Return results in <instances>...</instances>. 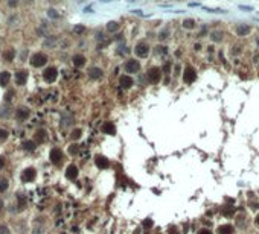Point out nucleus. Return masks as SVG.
<instances>
[{
	"label": "nucleus",
	"mask_w": 259,
	"mask_h": 234,
	"mask_svg": "<svg viewBox=\"0 0 259 234\" xmlns=\"http://www.w3.org/2000/svg\"><path fill=\"white\" fill-rule=\"evenodd\" d=\"M222 38H224V34H222L221 31H213V32L210 34V40H212L213 43H221Z\"/></svg>",
	"instance_id": "4be33fe9"
},
{
	"label": "nucleus",
	"mask_w": 259,
	"mask_h": 234,
	"mask_svg": "<svg viewBox=\"0 0 259 234\" xmlns=\"http://www.w3.org/2000/svg\"><path fill=\"white\" fill-rule=\"evenodd\" d=\"M49 158H50V163H54V164H59V163L63 161V158H64L63 151H61L59 147H52V149H50V152H49Z\"/></svg>",
	"instance_id": "6e6552de"
},
{
	"label": "nucleus",
	"mask_w": 259,
	"mask_h": 234,
	"mask_svg": "<svg viewBox=\"0 0 259 234\" xmlns=\"http://www.w3.org/2000/svg\"><path fill=\"white\" fill-rule=\"evenodd\" d=\"M81 135H82V131L79 129V128H76L72 131V134H70V137H72V140H78V138H81Z\"/></svg>",
	"instance_id": "a878e982"
},
{
	"label": "nucleus",
	"mask_w": 259,
	"mask_h": 234,
	"mask_svg": "<svg viewBox=\"0 0 259 234\" xmlns=\"http://www.w3.org/2000/svg\"><path fill=\"white\" fill-rule=\"evenodd\" d=\"M35 177H37V170H35L34 167L24 169V170L21 172V175H20V178H21L23 182H32V181L35 180Z\"/></svg>",
	"instance_id": "0eeeda50"
},
{
	"label": "nucleus",
	"mask_w": 259,
	"mask_h": 234,
	"mask_svg": "<svg viewBox=\"0 0 259 234\" xmlns=\"http://www.w3.org/2000/svg\"><path fill=\"white\" fill-rule=\"evenodd\" d=\"M250 26L248 24H238L236 26V34H238V36H245L250 34Z\"/></svg>",
	"instance_id": "aec40b11"
},
{
	"label": "nucleus",
	"mask_w": 259,
	"mask_h": 234,
	"mask_svg": "<svg viewBox=\"0 0 259 234\" xmlns=\"http://www.w3.org/2000/svg\"><path fill=\"white\" fill-rule=\"evenodd\" d=\"M8 137H9V132L5 128H0V142H5Z\"/></svg>",
	"instance_id": "bb28decb"
},
{
	"label": "nucleus",
	"mask_w": 259,
	"mask_h": 234,
	"mask_svg": "<svg viewBox=\"0 0 259 234\" xmlns=\"http://www.w3.org/2000/svg\"><path fill=\"white\" fill-rule=\"evenodd\" d=\"M147 79H148V82L151 84H157V82H160V79H162V69L160 67H149L148 72H147Z\"/></svg>",
	"instance_id": "7ed1b4c3"
},
{
	"label": "nucleus",
	"mask_w": 259,
	"mask_h": 234,
	"mask_svg": "<svg viewBox=\"0 0 259 234\" xmlns=\"http://www.w3.org/2000/svg\"><path fill=\"white\" fill-rule=\"evenodd\" d=\"M195 79H197V72H195V69L191 67V66H186L185 70H183V82H185V84H192Z\"/></svg>",
	"instance_id": "423d86ee"
},
{
	"label": "nucleus",
	"mask_w": 259,
	"mask_h": 234,
	"mask_svg": "<svg viewBox=\"0 0 259 234\" xmlns=\"http://www.w3.org/2000/svg\"><path fill=\"white\" fill-rule=\"evenodd\" d=\"M3 207H5V202H3V199L0 198V210H2V208H3Z\"/></svg>",
	"instance_id": "79ce46f5"
},
{
	"label": "nucleus",
	"mask_w": 259,
	"mask_h": 234,
	"mask_svg": "<svg viewBox=\"0 0 259 234\" xmlns=\"http://www.w3.org/2000/svg\"><path fill=\"white\" fill-rule=\"evenodd\" d=\"M56 78H58V69L56 67H47V69H44V72H43V79L47 82V84H52V82H55Z\"/></svg>",
	"instance_id": "39448f33"
},
{
	"label": "nucleus",
	"mask_w": 259,
	"mask_h": 234,
	"mask_svg": "<svg viewBox=\"0 0 259 234\" xmlns=\"http://www.w3.org/2000/svg\"><path fill=\"white\" fill-rule=\"evenodd\" d=\"M8 187H9V182H8V181H6V180L0 181V193L6 192V190H8Z\"/></svg>",
	"instance_id": "cd10ccee"
},
{
	"label": "nucleus",
	"mask_w": 259,
	"mask_h": 234,
	"mask_svg": "<svg viewBox=\"0 0 259 234\" xmlns=\"http://www.w3.org/2000/svg\"><path fill=\"white\" fill-rule=\"evenodd\" d=\"M169 70H171V64L168 62V64H165V66H163V69H162V72H165V73H169Z\"/></svg>",
	"instance_id": "58836bf2"
},
{
	"label": "nucleus",
	"mask_w": 259,
	"mask_h": 234,
	"mask_svg": "<svg viewBox=\"0 0 259 234\" xmlns=\"http://www.w3.org/2000/svg\"><path fill=\"white\" fill-rule=\"evenodd\" d=\"M29 62H31V66H32V67H35V69L44 67V66H46V62H47V55H44L43 52H35V53L31 55Z\"/></svg>",
	"instance_id": "f257e3e1"
},
{
	"label": "nucleus",
	"mask_w": 259,
	"mask_h": 234,
	"mask_svg": "<svg viewBox=\"0 0 259 234\" xmlns=\"http://www.w3.org/2000/svg\"><path fill=\"white\" fill-rule=\"evenodd\" d=\"M75 34H82V32H84V31H86V28H84V26H79V24H78V26H75Z\"/></svg>",
	"instance_id": "473e14b6"
},
{
	"label": "nucleus",
	"mask_w": 259,
	"mask_h": 234,
	"mask_svg": "<svg viewBox=\"0 0 259 234\" xmlns=\"http://www.w3.org/2000/svg\"><path fill=\"white\" fill-rule=\"evenodd\" d=\"M124 70H125L127 73H131V74L139 73V70H140V62H139L137 59H134V58L127 59L125 64H124Z\"/></svg>",
	"instance_id": "20e7f679"
},
{
	"label": "nucleus",
	"mask_w": 259,
	"mask_h": 234,
	"mask_svg": "<svg viewBox=\"0 0 259 234\" xmlns=\"http://www.w3.org/2000/svg\"><path fill=\"white\" fill-rule=\"evenodd\" d=\"M151 52V46H149L148 41H139L136 46H134V53L139 58H147Z\"/></svg>",
	"instance_id": "f03ea898"
},
{
	"label": "nucleus",
	"mask_w": 259,
	"mask_h": 234,
	"mask_svg": "<svg viewBox=\"0 0 259 234\" xmlns=\"http://www.w3.org/2000/svg\"><path fill=\"white\" fill-rule=\"evenodd\" d=\"M182 26H183L185 29H194V28L197 26V21H195L194 18H185L183 23H182Z\"/></svg>",
	"instance_id": "5701e85b"
},
{
	"label": "nucleus",
	"mask_w": 259,
	"mask_h": 234,
	"mask_svg": "<svg viewBox=\"0 0 259 234\" xmlns=\"http://www.w3.org/2000/svg\"><path fill=\"white\" fill-rule=\"evenodd\" d=\"M101 131L104 134H107V135H114L116 134V126L111 122H104V125L101 126Z\"/></svg>",
	"instance_id": "ddd939ff"
},
{
	"label": "nucleus",
	"mask_w": 259,
	"mask_h": 234,
	"mask_svg": "<svg viewBox=\"0 0 259 234\" xmlns=\"http://www.w3.org/2000/svg\"><path fill=\"white\" fill-rule=\"evenodd\" d=\"M156 52H157L159 55H165L168 50H166V47H165V46H157V47H156Z\"/></svg>",
	"instance_id": "2f4dec72"
},
{
	"label": "nucleus",
	"mask_w": 259,
	"mask_h": 234,
	"mask_svg": "<svg viewBox=\"0 0 259 234\" xmlns=\"http://www.w3.org/2000/svg\"><path fill=\"white\" fill-rule=\"evenodd\" d=\"M26 82H28V72L26 70H17V73H15V84L19 87H21Z\"/></svg>",
	"instance_id": "9b49d317"
},
{
	"label": "nucleus",
	"mask_w": 259,
	"mask_h": 234,
	"mask_svg": "<svg viewBox=\"0 0 259 234\" xmlns=\"http://www.w3.org/2000/svg\"><path fill=\"white\" fill-rule=\"evenodd\" d=\"M255 223H256V225H258V227H259V215H258V216H256V219H255Z\"/></svg>",
	"instance_id": "37998d69"
},
{
	"label": "nucleus",
	"mask_w": 259,
	"mask_h": 234,
	"mask_svg": "<svg viewBox=\"0 0 259 234\" xmlns=\"http://www.w3.org/2000/svg\"><path fill=\"white\" fill-rule=\"evenodd\" d=\"M218 234H235V227L232 223H222L218 227Z\"/></svg>",
	"instance_id": "2eb2a0df"
},
{
	"label": "nucleus",
	"mask_w": 259,
	"mask_h": 234,
	"mask_svg": "<svg viewBox=\"0 0 259 234\" xmlns=\"http://www.w3.org/2000/svg\"><path fill=\"white\" fill-rule=\"evenodd\" d=\"M47 15H49L50 18H58V12H56V11H54V9H50V11L47 12Z\"/></svg>",
	"instance_id": "f704fd0d"
},
{
	"label": "nucleus",
	"mask_w": 259,
	"mask_h": 234,
	"mask_svg": "<svg viewBox=\"0 0 259 234\" xmlns=\"http://www.w3.org/2000/svg\"><path fill=\"white\" fill-rule=\"evenodd\" d=\"M78 175H79V169H78V166H75V164H70V166H67V169H66V178L70 181H73L78 178Z\"/></svg>",
	"instance_id": "1a4fd4ad"
},
{
	"label": "nucleus",
	"mask_w": 259,
	"mask_h": 234,
	"mask_svg": "<svg viewBox=\"0 0 259 234\" xmlns=\"http://www.w3.org/2000/svg\"><path fill=\"white\" fill-rule=\"evenodd\" d=\"M9 81H11V72H8V70L0 72V87H6L9 84Z\"/></svg>",
	"instance_id": "a211bd4d"
},
{
	"label": "nucleus",
	"mask_w": 259,
	"mask_h": 234,
	"mask_svg": "<svg viewBox=\"0 0 259 234\" xmlns=\"http://www.w3.org/2000/svg\"><path fill=\"white\" fill-rule=\"evenodd\" d=\"M8 233H9L8 227L6 225H0V234H8Z\"/></svg>",
	"instance_id": "c9c22d12"
},
{
	"label": "nucleus",
	"mask_w": 259,
	"mask_h": 234,
	"mask_svg": "<svg viewBox=\"0 0 259 234\" xmlns=\"http://www.w3.org/2000/svg\"><path fill=\"white\" fill-rule=\"evenodd\" d=\"M2 56H3V61H5V62H12L14 58H15V50H14V49H6Z\"/></svg>",
	"instance_id": "412c9836"
},
{
	"label": "nucleus",
	"mask_w": 259,
	"mask_h": 234,
	"mask_svg": "<svg viewBox=\"0 0 259 234\" xmlns=\"http://www.w3.org/2000/svg\"><path fill=\"white\" fill-rule=\"evenodd\" d=\"M142 225H143V228H145V230H149V228H152L154 222H152V219H145Z\"/></svg>",
	"instance_id": "c85d7f7f"
},
{
	"label": "nucleus",
	"mask_w": 259,
	"mask_h": 234,
	"mask_svg": "<svg viewBox=\"0 0 259 234\" xmlns=\"http://www.w3.org/2000/svg\"><path fill=\"white\" fill-rule=\"evenodd\" d=\"M35 142H32V140H26V142H23V149L24 151H29V152H32V151H35Z\"/></svg>",
	"instance_id": "b1692460"
},
{
	"label": "nucleus",
	"mask_w": 259,
	"mask_h": 234,
	"mask_svg": "<svg viewBox=\"0 0 259 234\" xmlns=\"http://www.w3.org/2000/svg\"><path fill=\"white\" fill-rule=\"evenodd\" d=\"M29 116H31V109L26 108V107H19L17 108V119L19 120H26V119H29Z\"/></svg>",
	"instance_id": "dca6fc26"
},
{
	"label": "nucleus",
	"mask_w": 259,
	"mask_h": 234,
	"mask_svg": "<svg viewBox=\"0 0 259 234\" xmlns=\"http://www.w3.org/2000/svg\"><path fill=\"white\" fill-rule=\"evenodd\" d=\"M86 61H87V58H86L84 55H81V53H76V55L72 56V62H73L75 67H78V69L84 67V66H86Z\"/></svg>",
	"instance_id": "f8f14e48"
},
{
	"label": "nucleus",
	"mask_w": 259,
	"mask_h": 234,
	"mask_svg": "<svg viewBox=\"0 0 259 234\" xmlns=\"http://www.w3.org/2000/svg\"><path fill=\"white\" fill-rule=\"evenodd\" d=\"M78 151H79V146H78V144H70V147H69V154H70V155L78 154Z\"/></svg>",
	"instance_id": "c756f323"
},
{
	"label": "nucleus",
	"mask_w": 259,
	"mask_h": 234,
	"mask_svg": "<svg viewBox=\"0 0 259 234\" xmlns=\"http://www.w3.org/2000/svg\"><path fill=\"white\" fill-rule=\"evenodd\" d=\"M119 85H121L122 88H131V87L134 85V79H133L130 74H122V76L119 78Z\"/></svg>",
	"instance_id": "9d476101"
},
{
	"label": "nucleus",
	"mask_w": 259,
	"mask_h": 234,
	"mask_svg": "<svg viewBox=\"0 0 259 234\" xmlns=\"http://www.w3.org/2000/svg\"><path fill=\"white\" fill-rule=\"evenodd\" d=\"M5 164H6L5 158H3V157H0V169H3V167H5Z\"/></svg>",
	"instance_id": "ea45409f"
},
{
	"label": "nucleus",
	"mask_w": 259,
	"mask_h": 234,
	"mask_svg": "<svg viewBox=\"0 0 259 234\" xmlns=\"http://www.w3.org/2000/svg\"><path fill=\"white\" fill-rule=\"evenodd\" d=\"M46 138H47V132L44 129H38L35 132V135H34V142L35 143H44Z\"/></svg>",
	"instance_id": "6ab92c4d"
},
{
	"label": "nucleus",
	"mask_w": 259,
	"mask_h": 234,
	"mask_svg": "<svg viewBox=\"0 0 259 234\" xmlns=\"http://www.w3.org/2000/svg\"><path fill=\"white\" fill-rule=\"evenodd\" d=\"M197 234H212V231H210L209 228H201V230H200Z\"/></svg>",
	"instance_id": "e433bc0d"
},
{
	"label": "nucleus",
	"mask_w": 259,
	"mask_h": 234,
	"mask_svg": "<svg viewBox=\"0 0 259 234\" xmlns=\"http://www.w3.org/2000/svg\"><path fill=\"white\" fill-rule=\"evenodd\" d=\"M104 76V72H102V69H99V67H92V69H89V78H92V79H101Z\"/></svg>",
	"instance_id": "f3484780"
},
{
	"label": "nucleus",
	"mask_w": 259,
	"mask_h": 234,
	"mask_svg": "<svg viewBox=\"0 0 259 234\" xmlns=\"http://www.w3.org/2000/svg\"><path fill=\"white\" fill-rule=\"evenodd\" d=\"M119 28H121V26H119L117 21H110V23H107V31H108V32H116Z\"/></svg>",
	"instance_id": "393cba45"
},
{
	"label": "nucleus",
	"mask_w": 259,
	"mask_h": 234,
	"mask_svg": "<svg viewBox=\"0 0 259 234\" xmlns=\"http://www.w3.org/2000/svg\"><path fill=\"white\" fill-rule=\"evenodd\" d=\"M194 49L198 52V50H201V46H200V44H194Z\"/></svg>",
	"instance_id": "a19ab883"
},
{
	"label": "nucleus",
	"mask_w": 259,
	"mask_h": 234,
	"mask_svg": "<svg viewBox=\"0 0 259 234\" xmlns=\"http://www.w3.org/2000/svg\"><path fill=\"white\" fill-rule=\"evenodd\" d=\"M94 163H96V166H98L99 169H108V167H110V160L105 158V157H102V155H98V157L94 158Z\"/></svg>",
	"instance_id": "4468645a"
},
{
	"label": "nucleus",
	"mask_w": 259,
	"mask_h": 234,
	"mask_svg": "<svg viewBox=\"0 0 259 234\" xmlns=\"http://www.w3.org/2000/svg\"><path fill=\"white\" fill-rule=\"evenodd\" d=\"M168 234H180V233H178L177 227H169V230H168Z\"/></svg>",
	"instance_id": "72a5a7b5"
},
{
	"label": "nucleus",
	"mask_w": 259,
	"mask_h": 234,
	"mask_svg": "<svg viewBox=\"0 0 259 234\" xmlns=\"http://www.w3.org/2000/svg\"><path fill=\"white\" fill-rule=\"evenodd\" d=\"M168 35H169V31H168V29H163L162 32H159V40H166Z\"/></svg>",
	"instance_id": "7c9ffc66"
},
{
	"label": "nucleus",
	"mask_w": 259,
	"mask_h": 234,
	"mask_svg": "<svg viewBox=\"0 0 259 234\" xmlns=\"http://www.w3.org/2000/svg\"><path fill=\"white\" fill-rule=\"evenodd\" d=\"M12 96H14V91L9 90L8 93H6V97H5V99H6V100H11V99H12Z\"/></svg>",
	"instance_id": "4c0bfd02"
}]
</instances>
